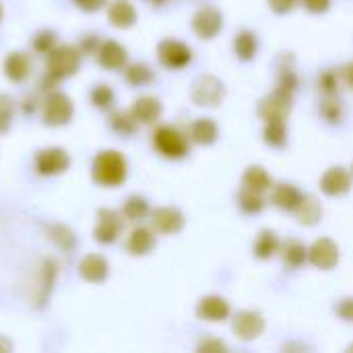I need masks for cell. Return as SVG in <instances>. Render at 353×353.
<instances>
[{
  "label": "cell",
  "mask_w": 353,
  "mask_h": 353,
  "mask_svg": "<svg viewBox=\"0 0 353 353\" xmlns=\"http://www.w3.org/2000/svg\"><path fill=\"white\" fill-rule=\"evenodd\" d=\"M126 174L128 165L120 151H101L93 159V180L101 186H120Z\"/></svg>",
  "instance_id": "cell-1"
},
{
  "label": "cell",
  "mask_w": 353,
  "mask_h": 353,
  "mask_svg": "<svg viewBox=\"0 0 353 353\" xmlns=\"http://www.w3.org/2000/svg\"><path fill=\"white\" fill-rule=\"evenodd\" d=\"M81 52L74 46H60L48 54V74L52 79H66L79 70Z\"/></svg>",
  "instance_id": "cell-2"
},
{
  "label": "cell",
  "mask_w": 353,
  "mask_h": 353,
  "mask_svg": "<svg viewBox=\"0 0 353 353\" xmlns=\"http://www.w3.org/2000/svg\"><path fill=\"white\" fill-rule=\"evenodd\" d=\"M153 145L168 159H182L190 149L188 139L174 126H159L153 134Z\"/></svg>",
  "instance_id": "cell-3"
},
{
  "label": "cell",
  "mask_w": 353,
  "mask_h": 353,
  "mask_svg": "<svg viewBox=\"0 0 353 353\" xmlns=\"http://www.w3.org/2000/svg\"><path fill=\"white\" fill-rule=\"evenodd\" d=\"M223 95H225V87L213 74L199 77L192 85V91H190L192 101L201 108H217L221 103Z\"/></svg>",
  "instance_id": "cell-4"
},
{
  "label": "cell",
  "mask_w": 353,
  "mask_h": 353,
  "mask_svg": "<svg viewBox=\"0 0 353 353\" xmlns=\"http://www.w3.org/2000/svg\"><path fill=\"white\" fill-rule=\"evenodd\" d=\"M290 112H292V93H288L279 87L259 103V116L265 122L285 120L290 116Z\"/></svg>",
  "instance_id": "cell-5"
},
{
  "label": "cell",
  "mask_w": 353,
  "mask_h": 353,
  "mask_svg": "<svg viewBox=\"0 0 353 353\" xmlns=\"http://www.w3.org/2000/svg\"><path fill=\"white\" fill-rule=\"evenodd\" d=\"M157 56L168 68H184L192 60V50L178 39H163L157 48Z\"/></svg>",
  "instance_id": "cell-6"
},
{
  "label": "cell",
  "mask_w": 353,
  "mask_h": 353,
  "mask_svg": "<svg viewBox=\"0 0 353 353\" xmlns=\"http://www.w3.org/2000/svg\"><path fill=\"white\" fill-rule=\"evenodd\" d=\"M72 112H74L72 101L64 93H52L43 105V120L50 126H62L70 122Z\"/></svg>",
  "instance_id": "cell-7"
},
{
  "label": "cell",
  "mask_w": 353,
  "mask_h": 353,
  "mask_svg": "<svg viewBox=\"0 0 353 353\" xmlns=\"http://www.w3.org/2000/svg\"><path fill=\"white\" fill-rule=\"evenodd\" d=\"M54 277H56V263L54 261H43L41 267L35 273V281L31 285V302L35 308H41L52 292L54 285Z\"/></svg>",
  "instance_id": "cell-8"
},
{
  "label": "cell",
  "mask_w": 353,
  "mask_h": 353,
  "mask_svg": "<svg viewBox=\"0 0 353 353\" xmlns=\"http://www.w3.org/2000/svg\"><path fill=\"white\" fill-rule=\"evenodd\" d=\"M223 27V14L215 6H203L192 17V29L201 39H213Z\"/></svg>",
  "instance_id": "cell-9"
},
{
  "label": "cell",
  "mask_w": 353,
  "mask_h": 353,
  "mask_svg": "<svg viewBox=\"0 0 353 353\" xmlns=\"http://www.w3.org/2000/svg\"><path fill=\"white\" fill-rule=\"evenodd\" d=\"M70 165V155L64 149L50 147L41 149L35 157V168L41 176H56Z\"/></svg>",
  "instance_id": "cell-10"
},
{
  "label": "cell",
  "mask_w": 353,
  "mask_h": 353,
  "mask_svg": "<svg viewBox=\"0 0 353 353\" xmlns=\"http://www.w3.org/2000/svg\"><path fill=\"white\" fill-rule=\"evenodd\" d=\"M308 261L323 271H331L339 263V248L331 238H321L308 250Z\"/></svg>",
  "instance_id": "cell-11"
},
{
  "label": "cell",
  "mask_w": 353,
  "mask_h": 353,
  "mask_svg": "<svg viewBox=\"0 0 353 353\" xmlns=\"http://www.w3.org/2000/svg\"><path fill=\"white\" fill-rule=\"evenodd\" d=\"M122 232V217L112 211V209H101L97 213V223H95V240L101 244H112Z\"/></svg>",
  "instance_id": "cell-12"
},
{
  "label": "cell",
  "mask_w": 353,
  "mask_h": 353,
  "mask_svg": "<svg viewBox=\"0 0 353 353\" xmlns=\"http://www.w3.org/2000/svg\"><path fill=\"white\" fill-rule=\"evenodd\" d=\"M263 331H265V319L259 312L244 310V312H238V316L234 319V333L242 341L256 339Z\"/></svg>",
  "instance_id": "cell-13"
},
{
  "label": "cell",
  "mask_w": 353,
  "mask_h": 353,
  "mask_svg": "<svg viewBox=\"0 0 353 353\" xmlns=\"http://www.w3.org/2000/svg\"><path fill=\"white\" fill-rule=\"evenodd\" d=\"M321 188L327 196H341L347 194L352 188V176L347 170L343 168H331L325 172L323 180H321Z\"/></svg>",
  "instance_id": "cell-14"
},
{
  "label": "cell",
  "mask_w": 353,
  "mask_h": 353,
  "mask_svg": "<svg viewBox=\"0 0 353 353\" xmlns=\"http://www.w3.org/2000/svg\"><path fill=\"white\" fill-rule=\"evenodd\" d=\"M151 223L159 234H178L184 228V215L174 207H159L153 211Z\"/></svg>",
  "instance_id": "cell-15"
},
{
  "label": "cell",
  "mask_w": 353,
  "mask_h": 353,
  "mask_svg": "<svg viewBox=\"0 0 353 353\" xmlns=\"http://www.w3.org/2000/svg\"><path fill=\"white\" fill-rule=\"evenodd\" d=\"M196 314L209 323H221L230 316V302L221 296H207L199 302Z\"/></svg>",
  "instance_id": "cell-16"
},
{
  "label": "cell",
  "mask_w": 353,
  "mask_h": 353,
  "mask_svg": "<svg viewBox=\"0 0 353 353\" xmlns=\"http://www.w3.org/2000/svg\"><path fill=\"white\" fill-rule=\"evenodd\" d=\"M126 50L118 43V41H114V39H108V41H103L101 46H99V50H97V60H99V64L103 66V68H108V70H118V68H122L124 64H126Z\"/></svg>",
  "instance_id": "cell-17"
},
{
  "label": "cell",
  "mask_w": 353,
  "mask_h": 353,
  "mask_svg": "<svg viewBox=\"0 0 353 353\" xmlns=\"http://www.w3.org/2000/svg\"><path fill=\"white\" fill-rule=\"evenodd\" d=\"M108 271H110V269H108V263H105V259L99 256V254H87V256L81 261V265H79L81 277L87 279V281H91V283H101V281H105Z\"/></svg>",
  "instance_id": "cell-18"
},
{
  "label": "cell",
  "mask_w": 353,
  "mask_h": 353,
  "mask_svg": "<svg viewBox=\"0 0 353 353\" xmlns=\"http://www.w3.org/2000/svg\"><path fill=\"white\" fill-rule=\"evenodd\" d=\"M304 194L294 186V184H277L273 188V194H271V201L281 209V211H294L300 207Z\"/></svg>",
  "instance_id": "cell-19"
},
{
  "label": "cell",
  "mask_w": 353,
  "mask_h": 353,
  "mask_svg": "<svg viewBox=\"0 0 353 353\" xmlns=\"http://www.w3.org/2000/svg\"><path fill=\"white\" fill-rule=\"evenodd\" d=\"M4 72L10 81L21 83L29 77L31 72V58L25 52H12L4 60Z\"/></svg>",
  "instance_id": "cell-20"
},
{
  "label": "cell",
  "mask_w": 353,
  "mask_h": 353,
  "mask_svg": "<svg viewBox=\"0 0 353 353\" xmlns=\"http://www.w3.org/2000/svg\"><path fill=\"white\" fill-rule=\"evenodd\" d=\"M132 114L139 122L143 124H153L159 120L161 116V103L159 99L151 97V95H145V97H139L132 105Z\"/></svg>",
  "instance_id": "cell-21"
},
{
  "label": "cell",
  "mask_w": 353,
  "mask_h": 353,
  "mask_svg": "<svg viewBox=\"0 0 353 353\" xmlns=\"http://www.w3.org/2000/svg\"><path fill=\"white\" fill-rule=\"evenodd\" d=\"M108 19L114 27L126 29L137 23V10L128 0H116L108 10Z\"/></svg>",
  "instance_id": "cell-22"
},
{
  "label": "cell",
  "mask_w": 353,
  "mask_h": 353,
  "mask_svg": "<svg viewBox=\"0 0 353 353\" xmlns=\"http://www.w3.org/2000/svg\"><path fill=\"white\" fill-rule=\"evenodd\" d=\"M242 186H244L246 190L256 192V194H265V192L271 188V178H269V174H267L265 168H261V165H250V168L244 172Z\"/></svg>",
  "instance_id": "cell-23"
},
{
  "label": "cell",
  "mask_w": 353,
  "mask_h": 353,
  "mask_svg": "<svg viewBox=\"0 0 353 353\" xmlns=\"http://www.w3.org/2000/svg\"><path fill=\"white\" fill-rule=\"evenodd\" d=\"M153 246H155V236H153V232L147 230V228H137V230L130 234L128 244H126L128 252L134 254V256H143V254L151 252Z\"/></svg>",
  "instance_id": "cell-24"
},
{
  "label": "cell",
  "mask_w": 353,
  "mask_h": 353,
  "mask_svg": "<svg viewBox=\"0 0 353 353\" xmlns=\"http://www.w3.org/2000/svg\"><path fill=\"white\" fill-rule=\"evenodd\" d=\"M217 124L211 118H199L190 126V137L199 145H213L217 139Z\"/></svg>",
  "instance_id": "cell-25"
},
{
  "label": "cell",
  "mask_w": 353,
  "mask_h": 353,
  "mask_svg": "<svg viewBox=\"0 0 353 353\" xmlns=\"http://www.w3.org/2000/svg\"><path fill=\"white\" fill-rule=\"evenodd\" d=\"M296 215L302 225H314L323 217V207L314 196H304L300 207L296 209Z\"/></svg>",
  "instance_id": "cell-26"
},
{
  "label": "cell",
  "mask_w": 353,
  "mask_h": 353,
  "mask_svg": "<svg viewBox=\"0 0 353 353\" xmlns=\"http://www.w3.org/2000/svg\"><path fill=\"white\" fill-rule=\"evenodd\" d=\"M234 50L240 60H252L259 50L256 35L252 31H240L234 39Z\"/></svg>",
  "instance_id": "cell-27"
},
{
  "label": "cell",
  "mask_w": 353,
  "mask_h": 353,
  "mask_svg": "<svg viewBox=\"0 0 353 353\" xmlns=\"http://www.w3.org/2000/svg\"><path fill=\"white\" fill-rule=\"evenodd\" d=\"M281 254H283L285 265H290V267H294V269L302 267V265L308 261V250H306V246H304L302 242H298V240H288V242L281 246Z\"/></svg>",
  "instance_id": "cell-28"
},
{
  "label": "cell",
  "mask_w": 353,
  "mask_h": 353,
  "mask_svg": "<svg viewBox=\"0 0 353 353\" xmlns=\"http://www.w3.org/2000/svg\"><path fill=\"white\" fill-rule=\"evenodd\" d=\"M279 250V238L271 230H263L254 242V254L259 259H271Z\"/></svg>",
  "instance_id": "cell-29"
},
{
  "label": "cell",
  "mask_w": 353,
  "mask_h": 353,
  "mask_svg": "<svg viewBox=\"0 0 353 353\" xmlns=\"http://www.w3.org/2000/svg\"><path fill=\"white\" fill-rule=\"evenodd\" d=\"M265 143L271 147H285L288 143V126L285 120H269L265 128Z\"/></svg>",
  "instance_id": "cell-30"
},
{
  "label": "cell",
  "mask_w": 353,
  "mask_h": 353,
  "mask_svg": "<svg viewBox=\"0 0 353 353\" xmlns=\"http://www.w3.org/2000/svg\"><path fill=\"white\" fill-rule=\"evenodd\" d=\"M126 81L134 87H141V85H147L153 81V70L143 64V62H134L126 68Z\"/></svg>",
  "instance_id": "cell-31"
},
{
  "label": "cell",
  "mask_w": 353,
  "mask_h": 353,
  "mask_svg": "<svg viewBox=\"0 0 353 353\" xmlns=\"http://www.w3.org/2000/svg\"><path fill=\"white\" fill-rule=\"evenodd\" d=\"M110 122H112V128L120 134H132L139 126V120L134 118L132 112H116Z\"/></svg>",
  "instance_id": "cell-32"
},
{
  "label": "cell",
  "mask_w": 353,
  "mask_h": 353,
  "mask_svg": "<svg viewBox=\"0 0 353 353\" xmlns=\"http://www.w3.org/2000/svg\"><path fill=\"white\" fill-rule=\"evenodd\" d=\"M149 213V203L143 196H130L124 203V217L130 221H141Z\"/></svg>",
  "instance_id": "cell-33"
},
{
  "label": "cell",
  "mask_w": 353,
  "mask_h": 353,
  "mask_svg": "<svg viewBox=\"0 0 353 353\" xmlns=\"http://www.w3.org/2000/svg\"><path fill=\"white\" fill-rule=\"evenodd\" d=\"M263 207H265V203H263L261 194L242 188V192H240V209L244 213H259V211H263Z\"/></svg>",
  "instance_id": "cell-34"
},
{
  "label": "cell",
  "mask_w": 353,
  "mask_h": 353,
  "mask_svg": "<svg viewBox=\"0 0 353 353\" xmlns=\"http://www.w3.org/2000/svg\"><path fill=\"white\" fill-rule=\"evenodd\" d=\"M48 234H50V238H52L62 250H72V248H74V236L68 232V228H64V225H52V228L48 230Z\"/></svg>",
  "instance_id": "cell-35"
},
{
  "label": "cell",
  "mask_w": 353,
  "mask_h": 353,
  "mask_svg": "<svg viewBox=\"0 0 353 353\" xmlns=\"http://www.w3.org/2000/svg\"><path fill=\"white\" fill-rule=\"evenodd\" d=\"M114 91L108 87V85H97L93 91H91V101L97 105V108H101V110H108L112 103H114Z\"/></svg>",
  "instance_id": "cell-36"
},
{
  "label": "cell",
  "mask_w": 353,
  "mask_h": 353,
  "mask_svg": "<svg viewBox=\"0 0 353 353\" xmlns=\"http://www.w3.org/2000/svg\"><path fill=\"white\" fill-rule=\"evenodd\" d=\"M12 112H14V101L8 95H0V134L8 130Z\"/></svg>",
  "instance_id": "cell-37"
},
{
  "label": "cell",
  "mask_w": 353,
  "mask_h": 353,
  "mask_svg": "<svg viewBox=\"0 0 353 353\" xmlns=\"http://www.w3.org/2000/svg\"><path fill=\"white\" fill-rule=\"evenodd\" d=\"M54 43H56V35L52 31H41L33 39V50L39 54H50L54 50Z\"/></svg>",
  "instance_id": "cell-38"
},
{
  "label": "cell",
  "mask_w": 353,
  "mask_h": 353,
  "mask_svg": "<svg viewBox=\"0 0 353 353\" xmlns=\"http://www.w3.org/2000/svg\"><path fill=\"white\" fill-rule=\"evenodd\" d=\"M298 87V77L292 68H283L281 74H279V89L288 91V93H294V89Z\"/></svg>",
  "instance_id": "cell-39"
},
{
  "label": "cell",
  "mask_w": 353,
  "mask_h": 353,
  "mask_svg": "<svg viewBox=\"0 0 353 353\" xmlns=\"http://www.w3.org/2000/svg\"><path fill=\"white\" fill-rule=\"evenodd\" d=\"M321 89L325 91V93H335L337 91V74L333 72V70H327L323 77H321Z\"/></svg>",
  "instance_id": "cell-40"
},
{
  "label": "cell",
  "mask_w": 353,
  "mask_h": 353,
  "mask_svg": "<svg viewBox=\"0 0 353 353\" xmlns=\"http://www.w3.org/2000/svg\"><path fill=\"white\" fill-rule=\"evenodd\" d=\"M228 347L221 343V341H217V339H213V337H209V339H203L201 343H199V352H205V353H219V352H225Z\"/></svg>",
  "instance_id": "cell-41"
},
{
  "label": "cell",
  "mask_w": 353,
  "mask_h": 353,
  "mask_svg": "<svg viewBox=\"0 0 353 353\" xmlns=\"http://www.w3.org/2000/svg\"><path fill=\"white\" fill-rule=\"evenodd\" d=\"M323 116H325L329 122H337V120L341 118V108H339V103H335V101H325V105H323Z\"/></svg>",
  "instance_id": "cell-42"
},
{
  "label": "cell",
  "mask_w": 353,
  "mask_h": 353,
  "mask_svg": "<svg viewBox=\"0 0 353 353\" xmlns=\"http://www.w3.org/2000/svg\"><path fill=\"white\" fill-rule=\"evenodd\" d=\"M298 0H269V6L277 12V14H285L290 10H294Z\"/></svg>",
  "instance_id": "cell-43"
},
{
  "label": "cell",
  "mask_w": 353,
  "mask_h": 353,
  "mask_svg": "<svg viewBox=\"0 0 353 353\" xmlns=\"http://www.w3.org/2000/svg\"><path fill=\"white\" fill-rule=\"evenodd\" d=\"M337 314H339L341 319H345V321L353 323V298L343 300V302L337 306Z\"/></svg>",
  "instance_id": "cell-44"
},
{
  "label": "cell",
  "mask_w": 353,
  "mask_h": 353,
  "mask_svg": "<svg viewBox=\"0 0 353 353\" xmlns=\"http://www.w3.org/2000/svg\"><path fill=\"white\" fill-rule=\"evenodd\" d=\"M79 8L87 10V12H93V10H99L101 6H105L108 0H74Z\"/></svg>",
  "instance_id": "cell-45"
},
{
  "label": "cell",
  "mask_w": 353,
  "mask_h": 353,
  "mask_svg": "<svg viewBox=\"0 0 353 353\" xmlns=\"http://www.w3.org/2000/svg\"><path fill=\"white\" fill-rule=\"evenodd\" d=\"M304 4L310 12H325L331 6V0H304Z\"/></svg>",
  "instance_id": "cell-46"
},
{
  "label": "cell",
  "mask_w": 353,
  "mask_h": 353,
  "mask_svg": "<svg viewBox=\"0 0 353 353\" xmlns=\"http://www.w3.org/2000/svg\"><path fill=\"white\" fill-rule=\"evenodd\" d=\"M345 79H347V83L353 87V64H350V66L345 68Z\"/></svg>",
  "instance_id": "cell-47"
},
{
  "label": "cell",
  "mask_w": 353,
  "mask_h": 353,
  "mask_svg": "<svg viewBox=\"0 0 353 353\" xmlns=\"http://www.w3.org/2000/svg\"><path fill=\"white\" fill-rule=\"evenodd\" d=\"M10 347H12V345H10L4 337H0V352H8Z\"/></svg>",
  "instance_id": "cell-48"
},
{
  "label": "cell",
  "mask_w": 353,
  "mask_h": 353,
  "mask_svg": "<svg viewBox=\"0 0 353 353\" xmlns=\"http://www.w3.org/2000/svg\"><path fill=\"white\" fill-rule=\"evenodd\" d=\"M0 19H2V6H0Z\"/></svg>",
  "instance_id": "cell-49"
},
{
  "label": "cell",
  "mask_w": 353,
  "mask_h": 353,
  "mask_svg": "<svg viewBox=\"0 0 353 353\" xmlns=\"http://www.w3.org/2000/svg\"><path fill=\"white\" fill-rule=\"evenodd\" d=\"M350 350H352V352H353V345H352V347H350Z\"/></svg>",
  "instance_id": "cell-50"
}]
</instances>
